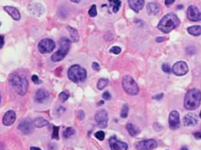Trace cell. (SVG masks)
<instances>
[{"instance_id": "cell-44", "label": "cell", "mask_w": 201, "mask_h": 150, "mask_svg": "<svg viewBox=\"0 0 201 150\" xmlns=\"http://www.w3.org/2000/svg\"><path fill=\"white\" fill-rule=\"evenodd\" d=\"M1 38H2V45H1V48H2L3 46H4V43H5V40H4V36L2 35L1 36Z\"/></svg>"}, {"instance_id": "cell-12", "label": "cell", "mask_w": 201, "mask_h": 150, "mask_svg": "<svg viewBox=\"0 0 201 150\" xmlns=\"http://www.w3.org/2000/svg\"><path fill=\"white\" fill-rule=\"evenodd\" d=\"M158 144L154 139H147L139 141L136 144V149L139 150L145 149H153L157 147Z\"/></svg>"}, {"instance_id": "cell-38", "label": "cell", "mask_w": 201, "mask_h": 150, "mask_svg": "<svg viewBox=\"0 0 201 150\" xmlns=\"http://www.w3.org/2000/svg\"><path fill=\"white\" fill-rule=\"evenodd\" d=\"M78 118H79V120H84V116H85V114H84L83 110H79L78 112Z\"/></svg>"}, {"instance_id": "cell-24", "label": "cell", "mask_w": 201, "mask_h": 150, "mask_svg": "<svg viewBox=\"0 0 201 150\" xmlns=\"http://www.w3.org/2000/svg\"><path fill=\"white\" fill-rule=\"evenodd\" d=\"M67 29L70 33V36H71L72 41L74 42L79 41V33H78L76 29H75L74 28H72V27H71V26H67Z\"/></svg>"}, {"instance_id": "cell-41", "label": "cell", "mask_w": 201, "mask_h": 150, "mask_svg": "<svg viewBox=\"0 0 201 150\" xmlns=\"http://www.w3.org/2000/svg\"><path fill=\"white\" fill-rule=\"evenodd\" d=\"M163 97H164V94H162V93H161V94L155 95V96H154L153 98L155 99H157V100H160V99H161Z\"/></svg>"}, {"instance_id": "cell-40", "label": "cell", "mask_w": 201, "mask_h": 150, "mask_svg": "<svg viewBox=\"0 0 201 150\" xmlns=\"http://www.w3.org/2000/svg\"><path fill=\"white\" fill-rule=\"evenodd\" d=\"M174 2H175V0H166V1H165V5L168 7V6L172 5Z\"/></svg>"}, {"instance_id": "cell-37", "label": "cell", "mask_w": 201, "mask_h": 150, "mask_svg": "<svg viewBox=\"0 0 201 150\" xmlns=\"http://www.w3.org/2000/svg\"><path fill=\"white\" fill-rule=\"evenodd\" d=\"M103 98L105 100H109L111 99V95L108 92H105L103 94Z\"/></svg>"}, {"instance_id": "cell-13", "label": "cell", "mask_w": 201, "mask_h": 150, "mask_svg": "<svg viewBox=\"0 0 201 150\" xmlns=\"http://www.w3.org/2000/svg\"><path fill=\"white\" fill-rule=\"evenodd\" d=\"M110 147L112 150H126L128 149V144L118 140L116 136H112L109 139Z\"/></svg>"}, {"instance_id": "cell-11", "label": "cell", "mask_w": 201, "mask_h": 150, "mask_svg": "<svg viewBox=\"0 0 201 150\" xmlns=\"http://www.w3.org/2000/svg\"><path fill=\"white\" fill-rule=\"evenodd\" d=\"M168 124L169 127L172 130L178 129L179 128V126H180V118H179V114L178 112L173 110L170 113L168 118Z\"/></svg>"}, {"instance_id": "cell-45", "label": "cell", "mask_w": 201, "mask_h": 150, "mask_svg": "<svg viewBox=\"0 0 201 150\" xmlns=\"http://www.w3.org/2000/svg\"><path fill=\"white\" fill-rule=\"evenodd\" d=\"M71 1L72 2H74V3H79L81 0H71Z\"/></svg>"}, {"instance_id": "cell-25", "label": "cell", "mask_w": 201, "mask_h": 150, "mask_svg": "<svg viewBox=\"0 0 201 150\" xmlns=\"http://www.w3.org/2000/svg\"><path fill=\"white\" fill-rule=\"evenodd\" d=\"M188 33L194 36H198L201 35V26H190L187 28Z\"/></svg>"}, {"instance_id": "cell-9", "label": "cell", "mask_w": 201, "mask_h": 150, "mask_svg": "<svg viewBox=\"0 0 201 150\" xmlns=\"http://www.w3.org/2000/svg\"><path fill=\"white\" fill-rule=\"evenodd\" d=\"M33 121L31 120V118H25L23 120H21L19 123L18 128L20 131L23 134H30L33 131Z\"/></svg>"}, {"instance_id": "cell-47", "label": "cell", "mask_w": 201, "mask_h": 150, "mask_svg": "<svg viewBox=\"0 0 201 150\" xmlns=\"http://www.w3.org/2000/svg\"><path fill=\"white\" fill-rule=\"evenodd\" d=\"M177 8H178V9H182L183 5H179L178 7H177Z\"/></svg>"}, {"instance_id": "cell-43", "label": "cell", "mask_w": 201, "mask_h": 150, "mask_svg": "<svg viewBox=\"0 0 201 150\" xmlns=\"http://www.w3.org/2000/svg\"><path fill=\"white\" fill-rule=\"evenodd\" d=\"M165 39H166V38L165 37H158L157 39H156V41L157 42H162L165 41Z\"/></svg>"}, {"instance_id": "cell-39", "label": "cell", "mask_w": 201, "mask_h": 150, "mask_svg": "<svg viewBox=\"0 0 201 150\" xmlns=\"http://www.w3.org/2000/svg\"><path fill=\"white\" fill-rule=\"evenodd\" d=\"M92 67L93 68V70H94V71H99V69H100V67H99V65L97 62H92Z\"/></svg>"}, {"instance_id": "cell-16", "label": "cell", "mask_w": 201, "mask_h": 150, "mask_svg": "<svg viewBox=\"0 0 201 150\" xmlns=\"http://www.w3.org/2000/svg\"><path fill=\"white\" fill-rule=\"evenodd\" d=\"M16 119V114L14 111L9 110L2 118V123L5 126H10L14 123Z\"/></svg>"}, {"instance_id": "cell-8", "label": "cell", "mask_w": 201, "mask_h": 150, "mask_svg": "<svg viewBox=\"0 0 201 150\" xmlns=\"http://www.w3.org/2000/svg\"><path fill=\"white\" fill-rule=\"evenodd\" d=\"M94 120L99 128H107V121H108V116H107V111L105 109H99L95 114Z\"/></svg>"}, {"instance_id": "cell-49", "label": "cell", "mask_w": 201, "mask_h": 150, "mask_svg": "<svg viewBox=\"0 0 201 150\" xmlns=\"http://www.w3.org/2000/svg\"><path fill=\"white\" fill-rule=\"evenodd\" d=\"M200 118H201V111H200Z\"/></svg>"}, {"instance_id": "cell-18", "label": "cell", "mask_w": 201, "mask_h": 150, "mask_svg": "<svg viewBox=\"0 0 201 150\" xmlns=\"http://www.w3.org/2000/svg\"><path fill=\"white\" fill-rule=\"evenodd\" d=\"M3 9L8 15L12 17L13 20L18 21L20 19V13L17 8L12 7V6H5Z\"/></svg>"}, {"instance_id": "cell-20", "label": "cell", "mask_w": 201, "mask_h": 150, "mask_svg": "<svg viewBox=\"0 0 201 150\" xmlns=\"http://www.w3.org/2000/svg\"><path fill=\"white\" fill-rule=\"evenodd\" d=\"M49 98V93L44 89H39L36 93L35 100L38 103H42L45 102Z\"/></svg>"}, {"instance_id": "cell-35", "label": "cell", "mask_w": 201, "mask_h": 150, "mask_svg": "<svg viewBox=\"0 0 201 150\" xmlns=\"http://www.w3.org/2000/svg\"><path fill=\"white\" fill-rule=\"evenodd\" d=\"M31 80L35 84H40L42 83V81H40L37 75H33L31 77Z\"/></svg>"}, {"instance_id": "cell-31", "label": "cell", "mask_w": 201, "mask_h": 150, "mask_svg": "<svg viewBox=\"0 0 201 150\" xmlns=\"http://www.w3.org/2000/svg\"><path fill=\"white\" fill-rule=\"evenodd\" d=\"M94 136H95V138H96L97 139H98V140L103 141L105 137V132L103 131H99L95 133Z\"/></svg>"}, {"instance_id": "cell-14", "label": "cell", "mask_w": 201, "mask_h": 150, "mask_svg": "<svg viewBox=\"0 0 201 150\" xmlns=\"http://www.w3.org/2000/svg\"><path fill=\"white\" fill-rule=\"evenodd\" d=\"M187 18L190 20L194 21V22L201 20V12L195 6H190L187 9Z\"/></svg>"}, {"instance_id": "cell-10", "label": "cell", "mask_w": 201, "mask_h": 150, "mask_svg": "<svg viewBox=\"0 0 201 150\" xmlns=\"http://www.w3.org/2000/svg\"><path fill=\"white\" fill-rule=\"evenodd\" d=\"M188 71H189V68H188L187 63L183 62V61L176 62L172 67L173 73L178 76H182V75H185L187 73Z\"/></svg>"}, {"instance_id": "cell-19", "label": "cell", "mask_w": 201, "mask_h": 150, "mask_svg": "<svg viewBox=\"0 0 201 150\" xmlns=\"http://www.w3.org/2000/svg\"><path fill=\"white\" fill-rule=\"evenodd\" d=\"M28 10L31 13H32L33 15H36L37 17H39L42 15L44 9L43 7V6L41 4H38V3H33L31 4V5L28 7Z\"/></svg>"}, {"instance_id": "cell-21", "label": "cell", "mask_w": 201, "mask_h": 150, "mask_svg": "<svg viewBox=\"0 0 201 150\" xmlns=\"http://www.w3.org/2000/svg\"><path fill=\"white\" fill-rule=\"evenodd\" d=\"M160 11L159 5L155 2H150L147 5V12L150 15H155Z\"/></svg>"}, {"instance_id": "cell-26", "label": "cell", "mask_w": 201, "mask_h": 150, "mask_svg": "<svg viewBox=\"0 0 201 150\" xmlns=\"http://www.w3.org/2000/svg\"><path fill=\"white\" fill-rule=\"evenodd\" d=\"M111 4V6L113 7V11L114 13L118 12L119 10L120 5H121V1L120 0H107Z\"/></svg>"}, {"instance_id": "cell-29", "label": "cell", "mask_w": 201, "mask_h": 150, "mask_svg": "<svg viewBox=\"0 0 201 150\" xmlns=\"http://www.w3.org/2000/svg\"><path fill=\"white\" fill-rule=\"evenodd\" d=\"M89 15L90 17H92V18H94V17L97 16V7L95 5H92V7L90 10H89Z\"/></svg>"}, {"instance_id": "cell-23", "label": "cell", "mask_w": 201, "mask_h": 150, "mask_svg": "<svg viewBox=\"0 0 201 150\" xmlns=\"http://www.w3.org/2000/svg\"><path fill=\"white\" fill-rule=\"evenodd\" d=\"M126 130H127L130 136H136L140 132L139 128L132 123H129L126 125Z\"/></svg>"}, {"instance_id": "cell-17", "label": "cell", "mask_w": 201, "mask_h": 150, "mask_svg": "<svg viewBox=\"0 0 201 150\" xmlns=\"http://www.w3.org/2000/svg\"><path fill=\"white\" fill-rule=\"evenodd\" d=\"M129 5L135 12H139L145 6V0H128Z\"/></svg>"}, {"instance_id": "cell-42", "label": "cell", "mask_w": 201, "mask_h": 150, "mask_svg": "<svg viewBox=\"0 0 201 150\" xmlns=\"http://www.w3.org/2000/svg\"><path fill=\"white\" fill-rule=\"evenodd\" d=\"M194 136L197 139H201V132H196L194 134Z\"/></svg>"}, {"instance_id": "cell-15", "label": "cell", "mask_w": 201, "mask_h": 150, "mask_svg": "<svg viewBox=\"0 0 201 150\" xmlns=\"http://www.w3.org/2000/svg\"><path fill=\"white\" fill-rule=\"evenodd\" d=\"M198 119L195 114L188 113L184 118V125L186 127H193L198 124Z\"/></svg>"}, {"instance_id": "cell-33", "label": "cell", "mask_w": 201, "mask_h": 150, "mask_svg": "<svg viewBox=\"0 0 201 150\" xmlns=\"http://www.w3.org/2000/svg\"><path fill=\"white\" fill-rule=\"evenodd\" d=\"M69 98V94H68L66 92H63L59 94V99L62 102H65L68 100V99Z\"/></svg>"}, {"instance_id": "cell-22", "label": "cell", "mask_w": 201, "mask_h": 150, "mask_svg": "<svg viewBox=\"0 0 201 150\" xmlns=\"http://www.w3.org/2000/svg\"><path fill=\"white\" fill-rule=\"evenodd\" d=\"M33 125L36 128H41L43 127H45V126H49V122L47 120L44 119L43 118H36L34 120H33Z\"/></svg>"}, {"instance_id": "cell-28", "label": "cell", "mask_w": 201, "mask_h": 150, "mask_svg": "<svg viewBox=\"0 0 201 150\" xmlns=\"http://www.w3.org/2000/svg\"><path fill=\"white\" fill-rule=\"evenodd\" d=\"M74 133H75V131H74L73 128L72 127H68L63 132V137H64L65 139H68L69 137L73 136Z\"/></svg>"}, {"instance_id": "cell-4", "label": "cell", "mask_w": 201, "mask_h": 150, "mask_svg": "<svg viewBox=\"0 0 201 150\" xmlns=\"http://www.w3.org/2000/svg\"><path fill=\"white\" fill-rule=\"evenodd\" d=\"M68 77L73 83H83L87 78V73L84 67L79 65H73L68 71Z\"/></svg>"}, {"instance_id": "cell-48", "label": "cell", "mask_w": 201, "mask_h": 150, "mask_svg": "<svg viewBox=\"0 0 201 150\" xmlns=\"http://www.w3.org/2000/svg\"><path fill=\"white\" fill-rule=\"evenodd\" d=\"M103 103H104V102H103V101H100V102H99V105H102Z\"/></svg>"}, {"instance_id": "cell-27", "label": "cell", "mask_w": 201, "mask_h": 150, "mask_svg": "<svg viewBox=\"0 0 201 150\" xmlns=\"http://www.w3.org/2000/svg\"><path fill=\"white\" fill-rule=\"evenodd\" d=\"M108 83H109L108 79L102 78V79H99L98 82H97V87L99 90H103V89H104L105 87H106V86H107V84H108Z\"/></svg>"}, {"instance_id": "cell-36", "label": "cell", "mask_w": 201, "mask_h": 150, "mask_svg": "<svg viewBox=\"0 0 201 150\" xmlns=\"http://www.w3.org/2000/svg\"><path fill=\"white\" fill-rule=\"evenodd\" d=\"M162 70L166 73H169L171 72V68L168 64H163Z\"/></svg>"}, {"instance_id": "cell-46", "label": "cell", "mask_w": 201, "mask_h": 150, "mask_svg": "<svg viewBox=\"0 0 201 150\" xmlns=\"http://www.w3.org/2000/svg\"><path fill=\"white\" fill-rule=\"evenodd\" d=\"M31 149H39V150H40V149H41V148H39V147H31Z\"/></svg>"}, {"instance_id": "cell-5", "label": "cell", "mask_w": 201, "mask_h": 150, "mask_svg": "<svg viewBox=\"0 0 201 150\" xmlns=\"http://www.w3.org/2000/svg\"><path fill=\"white\" fill-rule=\"evenodd\" d=\"M59 44H60V49L52 54L51 57V60L54 62L61 61L67 55L71 47V41L67 38H61Z\"/></svg>"}, {"instance_id": "cell-6", "label": "cell", "mask_w": 201, "mask_h": 150, "mask_svg": "<svg viewBox=\"0 0 201 150\" xmlns=\"http://www.w3.org/2000/svg\"><path fill=\"white\" fill-rule=\"evenodd\" d=\"M122 86L125 92L130 95H137L139 92V86L134 79L129 75H125L122 79Z\"/></svg>"}, {"instance_id": "cell-32", "label": "cell", "mask_w": 201, "mask_h": 150, "mask_svg": "<svg viewBox=\"0 0 201 150\" xmlns=\"http://www.w3.org/2000/svg\"><path fill=\"white\" fill-rule=\"evenodd\" d=\"M59 129H60V128L58 126H53V133L52 135V139L59 140Z\"/></svg>"}, {"instance_id": "cell-7", "label": "cell", "mask_w": 201, "mask_h": 150, "mask_svg": "<svg viewBox=\"0 0 201 150\" xmlns=\"http://www.w3.org/2000/svg\"><path fill=\"white\" fill-rule=\"evenodd\" d=\"M55 48V43L50 39H44L38 44V49L42 54L52 52Z\"/></svg>"}, {"instance_id": "cell-30", "label": "cell", "mask_w": 201, "mask_h": 150, "mask_svg": "<svg viewBox=\"0 0 201 150\" xmlns=\"http://www.w3.org/2000/svg\"><path fill=\"white\" fill-rule=\"evenodd\" d=\"M128 113H129V107L127 105H124V106L122 107L121 109V113H120V117L121 118H126L128 116Z\"/></svg>"}, {"instance_id": "cell-2", "label": "cell", "mask_w": 201, "mask_h": 150, "mask_svg": "<svg viewBox=\"0 0 201 150\" xmlns=\"http://www.w3.org/2000/svg\"><path fill=\"white\" fill-rule=\"evenodd\" d=\"M180 20L176 15L169 13L164 16L158 25V28L165 33H168L179 26Z\"/></svg>"}, {"instance_id": "cell-34", "label": "cell", "mask_w": 201, "mask_h": 150, "mask_svg": "<svg viewBox=\"0 0 201 150\" xmlns=\"http://www.w3.org/2000/svg\"><path fill=\"white\" fill-rule=\"evenodd\" d=\"M120 52H121V49H120L119 46H114L111 49H110V52H111V53H113L114 54H120Z\"/></svg>"}, {"instance_id": "cell-3", "label": "cell", "mask_w": 201, "mask_h": 150, "mask_svg": "<svg viewBox=\"0 0 201 150\" xmlns=\"http://www.w3.org/2000/svg\"><path fill=\"white\" fill-rule=\"evenodd\" d=\"M201 92L197 88H192L188 91L185 95V107L189 110H193L198 108L200 105Z\"/></svg>"}, {"instance_id": "cell-1", "label": "cell", "mask_w": 201, "mask_h": 150, "mask_svg": "<svg viewBox=\"0 0 201 150\" xmlns=\"http://www.w3.org/2000/svg\"><path fill=\"white\" fill-rule=\"evenodd\" d=\"M9 83L14 90L20 96H25L28 92V82L26 78H21L15 73L9 75Z\"/></svg>"}]
</instances>
